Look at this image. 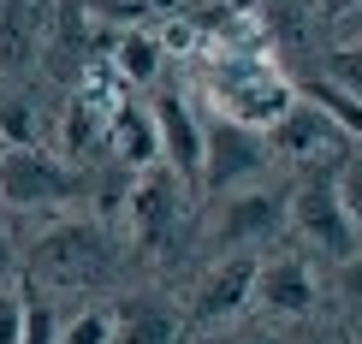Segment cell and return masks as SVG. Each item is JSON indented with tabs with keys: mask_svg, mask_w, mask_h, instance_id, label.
I'll return each instance as SVG.
<instances>
[{
	"mask_svg": "<svg viewBox=\"0 0 362 344\" xmlns=\"http://www.w3.org/2000/svg\"><path fill=\"white\" fill-rule=\"evenodd\" d=\"M255 297L279 315H309L315 309V279L297 256H279V261H262L255 267Z\"/></svg>",
	"mask_w": 362,
	"mask_h": 344,
	"instance_id": "obj_7",
	"label": "cell"
},
{
	"mask_svg": "<svg viewBox=\"0 0 362 344\" xmlns=\"http://www.w3.org/2000/svg\"><path fill=\"white\" fill-rule=\"evenodd\" d=\"M0 148H6V143H0Z\"/></svg>",
	"mask_w": 362,
	"mask_h": 344,
	"instance_id": "obj_25",
	"label": "cell"
},
{
	"mask_svg": "<svg viewBox=\"0 0 362 344\" xmlns=\"http://www.w3.org/2000/svg\"><path fill=\"white\" fill-rule=\"evenodd\" d=\"M255 256H232V261H220L214 273H208V285L196 291V321H226V315H238V309L255 297Z\"/></svg>",
	"mask_w": 362,
	"mask_h": 344,
	"instance_id": "obj_6",
	"label": "cell"
},
{
	"mask_svg": "<svg viewBox=\"0 0 362 344\" xmlns=\"http://www.w3.org/2000/svg\"><path fill=\"white\" fill-rule=\"evenodd\" d=\"M333 196H339V208H344V220L362 232V160H351V167L333 178Z\"/></svg>",
	"mask_w": 362,
	"mask_h": 344,
	"instance_id": "obj_16",
	"label": "cell"
},
{
	"mask_svg": "<svg viewBox=\"0 0 362 344\" xmlns=\"http://www.w3.org/2000/svg\"><path fill=\"white\" fill-rule=\"evenodd\" d=\"M30 54V18L24 12H6V30H0V66H24Z\"/></svg>",
	"mask_w": 362,
	"mask_h": 344,
	"instance_id": "obj_17",
	"label": "cell"
},
{
	"mask_svg": "<svg viewBox=\"0 0 362 344\" xmlns=\"http://www.w3.org/2000/svg\"><path fill=\"white\" fill-rule=\"evenodd\" d=\"M95 137V119H89V101H71L66 107V148L71 155H83V143Z\"/></svg>",
	"mask_w": 362,
	"mask_h": 344,
	"instance_id": "obj_19",
	"label": "cell"
},
{
	"mask_svg": "<svg viewBox=\"0 0 362 344\" xmlns=\"http://www.w3.org/2000/svg\"><path fill=\"white\" fill-rule=\"evenodd\" d=\"M54 344H113V309H83V315H71Z\"/></svg>",
	"mask_w": 362,
	"mask_h": 344,
	"instance_id": "obj_15",
	"label": "cell"
},
{
	"mask_svg": "<svg viewBox=\"0 0 362 344\" xmlns=\"http://www.w3.org/2000/svg\"><path fill=\"white\" fill-rule=\"evenodd\" d=\"M344 297H351V303H362V256L344 261Z\"/></svg>",
	"mask_w": 362,
	"mask_h": 344,
	"instance_id": "obj_22",
	"label": "cell"
},
{
	"mask_svg": "<svg viewBox=\"0 0 362 344\" xmlns=\"http://www.w3.org/2000/svg\"><path fill=\"white\" fill-rule=\"evenodd\" d=\"M327 6H333V12H327V18H339V12H351L356 0H327Z\"/></svg>",
	"mask_w": 362,
	"mask_h": 344,
	"instance_id": "obj_23",
	"label": "cell"
},
{
	"mask_svg": "<svg viewBox=\"0 0 362 344\" xmlns=\"http://www.w3.org/2000/svg\"><path fill=\"white\" fill-rule=\"evenodd\" d=\"M321 143H327V113L321 107H285L274 119V148H285V155H309Z\"/></svg>",
	"mask_w": 362,
	"mask_h": 344,
	"instance_id": "obj_12",
	"label": "cell"
},
{
	"mask_svg": "<svg viewBox=\"0 0 362 344\" xmlns=\"http://www.w3.org/2000/svg\"><path fill=\"white\" fill-rule=\"evenodd\" d=\"M291 220H297V232H303L309 244L327 249V256H339V261L356 256V226L344 220V208L333 196V178H309V184H297Z\"/></svg>",
	"mask_w": 362,
	"mask_h": 344,
	"instance_id": "obj_3",
	"label": "cell"
},
{
	"mask_svg": "<svg viewBox=\"0 0 362 344\" xmlns=\"http://www.w3.org/2000/svg\"><path fill=\"white\" fill-rule=\"evenodd\" d=\"M173 214H178V202H173V172H155V178H143V184L131 190V232H137L143 244H155V237L173 226Z\"/></svg>",
	"mask_w": 362,
	"mask_h": 344,
	"instance_id": "obj_9",
	"label": "cell"
},
{
	"mask_svg": "<svg viewBox=\"0 0 362 344\" xmlns=\"http://www.w3.org/2000/svg\"><path fill=\"white\" fill-rule=\"evenodd\" d=\"M113 71L125 83H155L160 78V42L155 36H119L113 42Z\"/></svg>",
	"mask_w": 362,
	"mask_h": 344,
	"instance_id": "obj_13",
	"label": "cell"
},
{
	"mask_svg": "<svg viewBox=\"0 0 362 344\" xmlns=\"http://www.w3.org/2000/svg\"><path fill=\"white\" fill-rule=\"evenodd\" d=\"M113 148L125 167H155L160 148H155V119H148L143 107H119L113 113Z\"/></svg>",
	"mask_w": 362,
	"mask_h": 344,
	"instance_id": "obj_10",
	"label": "cell"
},
{
	"mask_svg": "<svg viewBox=\"0 0 362 344\" xmlns=\"http://www.w3.org/2000/svg\"><path fill=\"white\" fill-rule=\"evenodd\" d=\"M54 338H59L54 303H24V344H54Z\"/></svg>",
	"mask_w": 362,
	"mask_h": 344,
	"instance_id": "obj_18",
	"label": "cell"
},
{
	"mask_svg": "<svg viewBox=\"0 0 362 344\" xmlns=\"http://www.w3.org/2000/svg\"><path fill=\"white\" fill-rule=\"evenodd\" d=\"M0 344H24V297L0 291Z\"/></svg>",
	"mask_w": 362,
	"mask_h": 344,
	"instance_id": "obj_20",
	"label": "cell"
},
{
	"mask_svg": "<svg viewBox=\"0 0 362 344\" xmlns=\"http://www.w3.org/2000/svg\"><path fill=\"white\" fill-rule=\"evenodd\" d=\"M78 190V178L59 167L54 155H36L30 148H0V202L12 208H42V202H66Z\"/></svg>",
	"mask_w": 362,
	"mask_h": 344,
	"instance_id": "obj_1",
	"label": "cell"
},
{
	"mask_svg": "<svg viewBox=\"0 0 362 344\" xmlns=\"http://www.w3.org/2000/svg\"><path fill=\"white\" fill-rule=\"evenodd\" d=\"M262 143H255L250 125H238V119H214V125H202V184L208 190H232L244 184L250 172H262Z\"/></svg>",
	"mask_w": 362,
	"mask_h": 344,
	"instance_id": "obj_2",
	"label": "cell"
},
{
	"mask_svg": "<svg viewBox=\"0 0 362 344\" xmlns=\"http://www.w3.org/2000/svg\"><path fill=\"white\" fill-rule=\"evenodd\" d=\"M148 119H155V148L167 160V172L173 178H202V125L185 107V95H160Z\"/></svg>",
	"mask_w": 362,
	"mask_h": 344,
	"instance_id": "obj_5",
	"label": "cell"
},
{
	"mask_svg": "<svg viewBox=\"0 0 362 344\" xmlns=\"http://www.w3.org/2000/svg\"><path fill=\"white\" fill-rule=\"evenodd\" d=\"M309 101H321V113H327V119H339L351 137H362V95H351L344 83H315V89H309Z\"/></svg>",
	"mask_w": 362,
	"mask_h": 344,
	"instance_id": "obj_14",
	"label": "cell"
},
{
	"mask_svg": "<svg viewBox=\"0 0 362 344\" xmlns=\"http://www.w3.org/2000/svg\"><path fill=\"white\" fill-rule=\"evenodd\" d=\"M36 267L54 279V285H89V279L107 273V244H101L95 226H54L42 237Z\"/></svg>",
	"mask_w": 362,
	"mask_h": 344,
	"instance_id": "obj_4",
	"label": "cell"
},
{
	"mask_svg": "<svg viewBox=\"0 0 362 344\" xmlns=\"http://www.w3.org/2000/svg\"><path fill=\"white\" fill-rule=\"evenodd\" d=\"M6 267H12V256H6V237H0V273H6Z\"/></svg>",
	"mask_w": 362,
	"mask_h": 344,
	"instance_id": "obj_24",
	"label": "cell"
},
{
	"mask_svg": "<svg viewBox=\"0 0 362 344\" xmlns=\"http://www.w3.org/2000/svg\"><path fill=\"white\" fill-rule=\"evenodd\" d=\"M339 83H351V95H362V54H339Z\"/></svg>",
	"mask_w": 362,
	"mask_h": 344,
	"instance_id": "obj_21",
	"label": "cell"
},
{
	"mask_svg": "<svg viewBox=\"0 0 362 344\" xmlns=\"http://www.w3.org/2000/svg\"><path fill=\"white\" fill-rule=\"evenodd\" d=\"M279 226V202L274 196H238L220 220V244H250V237Z\"/></svg>",
	"mask_w": 362,
	"mask_h": 344,
	"instance_id": "obj_11",
	"label": "cell"
},
{
	"mask_svg": "<svg viewBox=\"0 0 362 344\" xmlns=\"http://www.w3.org/2000/svg\"><path fill=\"white\" fill-rule=\"evenodd\" d=\"M178 315L160 297H131L125 309H113V344H173Z\"/></svg>",
	"mask_w": 362,
	"mask_h": 344,
	"instance_id": "obj_8",
	"label": "cell"
}]
</instances>
